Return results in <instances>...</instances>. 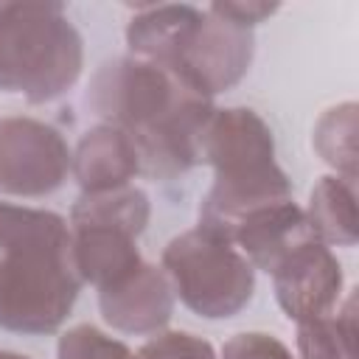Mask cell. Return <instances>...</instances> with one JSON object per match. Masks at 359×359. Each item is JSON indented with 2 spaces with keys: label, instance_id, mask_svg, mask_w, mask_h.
Listing matches in <instances>:
<instances>
[{
  "label": "cell",
  "instance_id": "cell-1",
  "mask_svg": "<svg viewBox=\"0 0 359 359\" xmlns=\"http://www.w3.org/2000/svg\"><path fill=\"white\" fill-rule=\"evenodd\" d=\"M87 107L135 143L140 171L157 180L199 163L202 135L216 109L168 70L135 56L109 59L95 70Z\"/></svg>",
  "mask_w": 359,
  "mask_h": 359
},
{
  "label": "cell",
  "instance_id": "cell-2",
  "mask_svg": "<svg viewBox=\"0 0 359 359\" xmlns=\"http://www.w3.org/2000/svg\"><path fill=\"white\" fill-rule=\"evenodd\" d=\"M81 289L70 224L50 210L0 202V328L53 334Z\"/></svg>",
  "mask_w": 359,
  "mask_h": 359
},
{
  "label": "cell",
  "instance_id": "cell-3",
  "mask_svg": "<svg viewBox=\"0 0 359 359\" xmlns=\"http://www.w3.org/2000/svg\"><path fill=\"white\" fill-rule=\"evenodd\" d=\"M135 59L168 70L191 93L210 98L236 87L255 56L250 28L185 3L140 6L126 25Z\"/></svg>",
  "mask_w": 359,
  "mask_h": 359
},
{
  "label": "cell",
  "instance_id": "cell-4",
  "mask_svg": "<svg viewBox=\"0 0 359 359\" xmlns=\"http://www.w3.org/2000/svg\"><path fill=\"white\" fill-rule=\"evenodd\" d=\"M213 168V185L199 205V227L222 238L252 210L289 199L292 182L275 163V137L250 107L213 109L199 149Z\"/></svg>",
  "mask_w": 359,
  "mask_h": 359
},
{
  "label": "cell",
  "instance_id": "cell-5",
  "mask_svg": "<svg viewBox=\"0 0 359 359\" xmlns=\"http://www.w3.org/2000/svg\"><path fill=\"white\" fill-rule=\"evenodd\" d=\"M84 42L59 3L0 6V90L48 104L81 76Z\"/></svg>",
  "mask_w": 359,
  "mask_h": 359
},
{
  "label": "cell",
  "instance_id": "cell-6",
  "mask_svg": "<svg viewBox=\"0 0 359 359\" xmlns=\"http://www.w3.org/2000/svg\"><path fill=\"white\" fill-rule=\"evenodd\" d=\"M160 269L174 297L205 320L236 317L255 292L252 264L233 241L199 224L165 244Z\"/></svg>",
  "mask_w": 359,
  "mask_h": 359
},
{
  "label": "cell",
  "instance_id": "cell-7",
  "mask_svg": "<svg viewBox=\"0 0 359 359\" xmlns=\"http://www.w3.org/2000/svg\"><path fill=\"white\" fill-rule=\"evenodd\" d=\"M73 151L45 121L28 115L0 118V194L48 196L67 180Z\"/></svg>",
  "mask_w": 359,
  "mask_h": 359
},
{
  "label": "cell",
  "instance_id": "cell-8",
  "mask_svg": "<svg viewBox=\"0 0 359 359\" xmlns=\"http://www.w3.org/2000/svg\"><path fill=\"white\" fill-rule=\"evenodd\" d=\"M342 264L323 241L311 238L294 247L275 269L272 289L283 314L294 323L331 314L342 294Z\"/></svg>",
  "mask_w": 359,
  "mask_h": 359
},
{
  "label": "cell",
  "instance_id": "cell-9",
  "mask_svg": "<svg viewBox=\"0 0 359 359\" xmlns=\"http://www.w3.org/2000/svg\"><path fill=\"white\" fill-rule=\"evenodd\" d=\"M98 309L121 334H157L174 314V292L163 269L143 261L129 278L98 292Z\"/></svg>",
  "mask_w": 359,
  "mask_h": 359
},
{
  "label": "cell",
  "instance_id": "cell-10",
  "mask_svg": "<svg viewBox=\"0 0 359 359\" xmlns=\"http://www.w3.org/2000/svg\"><path fill=\"white\" fill-rule=\"evenodd\" d=\"M314 233L309 227L306 210L292 199H280L247 213L227 236L236 250L252 264V269H272L300 244L311 241Z\"/></svg>",
  "mask_w": 359,
  "mask_h": 359
},
{
  "label": "cell",
  "instance_id": "cell-11",
  "mask_svg": "<svg viewBox=\"0 0 359 359\" xmlns=\"http://www.w3.org/2000/svg\"><path fill=\"white\" fill-rule=\"evenodd\" d=\"M70 255L81 283H93L98 292L121 283L143 264L137 238L107 224L70 227Z\"/></svg>",
  "mask_w": 359,
  "mask_h": 359
},
{
  "label": "cell",
  "instance_id": "cell-12",
  "mask_svg": "<svg viewBox=\"0 0 359 359\" xmlns=\"http://www.w3.org/2000/svg\"><path fill=\"white\" fill-rule=\"evenodd\" d=\"M70 171L81 194H101L129 185V180L140 174V157L121 129L101 123L79 140Z\"/></svg>",
  "mask_w": 359,
  "mask_h": 359
},
{
  "label": "cell",
  "instance_id": "cell-13",
  "mask_svg": "<svg viewBox=\"0 0 359 359\" xmlns=\"http://www.w3.org/2000/svg\"><path fill=\"white\" fill-rule=\"evenodd\" d=\"M356 185L328 174L320 177L309 194V227L325 247H353L359 236L356 224Z\"/></svg>",
  "mask_w": 359,
  "mask_h": 359
},
{
  "label": "cell",
  "instance_id": "cell-14",
  "mask_svg": "<svg viewBox=\"0 0 359 359\" xmlns=\"http://www.w3.org/2000/svg\"><path fill=\"white\" fill-rule=\"evenodd\" d=\"M151 216V202L146 191L135 185L101 191V194H81L70 210V227L81 224H107L132 233L135 238L146 230Z\"/></svg>",
  "mask_w": 359,
  "mask_h": 359
},
{
  "label": "cell",
  "instance_id": "cell-15",
  "mask_svg": "<svg viewBox=\"0 0 359 359\" xmlns=\"http://www.w3.org/2000/svg\"><path fill=\"white\" fill-rule=\"evenodd\" d=\"M300 359H356V294L331 314L297 323Z\"/></svg>",
  "mask_w": 359,
  "mask_h": 359
},
{
  "label": "cell",
  "instance_id": "cell-16",
  "mask_svg": "<svg viewBox=\"0 0 359 359\" xmlns=\"http://www.w3.org/2000/svg\"><path fill=\"white\" fill-rule=\"evenodd\" d=\"M356 112L359 107L353 101H342L331 109H325L317 123L311 143L323 163H328L337 177L356 185Z\"/></svg>",
  "mask_w": 359,
  "mask_h": 359
},
{
  "label": "cell",
  "instance_id": "cell-17",
  "mask_svg": "<svg viewBox=\"0 0 359 359\" xmlns=\"http://www.w3.org/2000/svg\"><path fill=\"white\" fill-rule=\"evenodd\" d=\"M56 356L59 359H135V353L121 339L104 334L90 323L67 328L59 337Z\"/></svg>",
  "mask_w": 359,
  "mask_h": 359
},
{
  "label": "cell",
  "instance_id": "cell-18",
  "mask_svg": "<svg viewBox=\"0 0 359 359\" xmlns=\"http://www.w3.org/2000/svg\"><path fill=\"white\" fill-rule=\"evenodd\" d=\"M135 359H219L213 345L188 331H157Z\"/></svg>",
  "mask_w": 359,
  "mask_h": 359
},
{
  "label": "cell",
  "instance_id": "cell-19",
  "mask_svg": "<svg viewBox=\"0 0 359 359\" xmlns=\"http://www.w3.org/2000/svg\"><path fill=\"white\" fill-rule=\"evenodd\" d=\"M222 359H294L292 351L272 334L241 331L222 345Z\"/></svg>",
  "mask_w": 359,
  "mask_h": 359
},
{
  "label": "cell",
  "instance_id": "cell-20",
  "mask_svg": "<svg viewBox=\"0 0 359 359\" xmlns=\"http://www.w3.org/2000/svg\"><path fill=\"white\" fill-rule=\"evenodd\" d=\"M208 8L222 14V17H227V20H233V22H238V25H244V28H250V31L278 11L275 3H258V0H247V3H210Z\"/></svg>",
  "mask_w": 359,
  "mask_h": 359
},
{
  "label": "cell",
  "instance_id": "cell-21",
  "mask_svg": "<svg viewBox=\"0 0 359 359\" xmlns=\"http://www.w3.org/2000/svg\"><path fill=\"white\" fill-rule=\"evenodd\" d=\"M0 359H31V356L17 353V351H0Z\"/></svg>",
  "mask_w": 359,
  "mask_h": 359
}]
</instances>
